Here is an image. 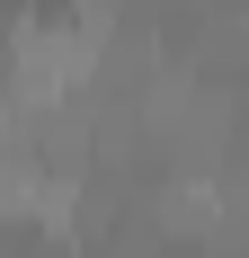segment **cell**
<instances>
[{
	"label": "cell",
	"mask_w": 249,
	"mask_h": 258,
	"mask_svg": "<svg viewBox=\"0 0 249 258\" xmlns=\"http://www.w3.org/2000/svg\"><path fill=\"white\" fill-rule=\"evenodd\" d=\"M98 27H18V45H9V89H18V107H63L89 89V72H98Z\"/></svg>",
	"instance_id": "cell-1"
},
{
	"label": "cell",
	"mask_w": 249,
	"mask_h": 258,
	"mask_svg": "<svg viewBox=\"0 0 249 258\" xmlns=\"http://www.w3.org/2000/svg\"><path fill=\"white\" fill-rule=\"evenodd\" d=\"M160 223H169L178 240H196V232H214V223H223V187L205 178V169H178V178L160 187Z\"/></svg>",
	"instance_id": "cell-2"
}]
</instances>
